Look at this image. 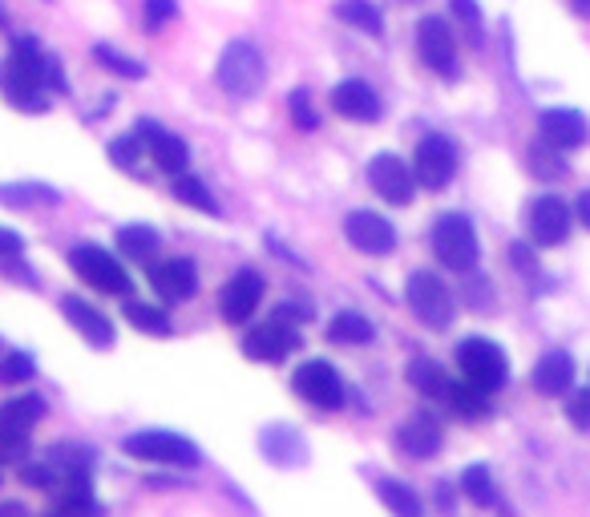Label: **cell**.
Returning <instances> with one entry per match:
<instances>
[{
  "label": "cell",
  "instance_id": "6da1fadb",
  "mask_svg": "<svg viewBox=\"0 0 590 517\" xmlns=\"http://www.w3.org/2000/svg\"><path fill=\"white\" fill-rule=\"evenodd\" d=\"M45 61L49 53L36 45L33 36L12 41V53L0 61V94L12 109H21V114H45L49 109Z\"/></svg>",
  "mask_w": 590,
  "mask_h": 517
},
{
  "label": "cell",
  "instance_id": "4fadbf2b",
  "mask_svg": "<svg viewBox=\"0 0 590 517\" xmlns=\"http://www.w3.org/2000/svg\"><path fill=\"white\" fill-rule=\"evenodd\" d=\"M368 187L377 190L389 207H409L417 199V178L413 166L404 162L401 154H377L368 162Z\"/></svg>",
  "mask_w": 590,
  "mask_h": 517
},
{
  "label": "cell",
  "instance_id": "9c48e42d",
  "mask_svg": "<svg viewBox=\"0 0 590 517\" xmlns=\"http://www.w3.org/2000/svg\"><path fill=\"white\" fill-rule=\"evenodd\" d=\"M457 162L461 154L457 146H453V138H445V134H429V138L417 141V154H413V178L417 187L425 190H445L453 178H457Z\"/></svg>",
  "mask_w": 590,
  "mask_h": 517
},
{
  "label": "cell",
  "instance_id": "f35d334b",
  "mask_svg": "<svg viewBox=\"0 0 590 517\" xmlns=\"http://www.w3.org/2000/svg\"><path fill=\"white\" fill-rule=\"evenodd\" d=\"M143 138L138 134H130V138H114L109 141V162L118 166V170H138V162H143Z\"/></svg>",
  "mask_w": 590,
  "mask_h": 517
},
{
  "label": "cell",
  "instance_id": "e575fe53",
  "mask_svg": "<svg viewBox=\"0 0 590 517\" xmlns=\"http://www.w3.org/2000/svg\"><path fill=\"white\" fill-rule=\"evenodd\" d=\"M377 494H380V502L392 509V514H401V517H417L421 514V497L409 489V485H401V482H380L377 485Z\"/></svg>",
  "mask_w": 590,
  "mask_h": 517
},
{
  "label": "cell",
  "instance_id": "d6a6232c",
  "mask_svg": "<svg viewBox=\"0 0 590 517\" xmlns=\"http://www.w3.org/2000/svg\"><path fill=\"white\" fill-rule=\"evenodd\" d=\"M158 231L154 226H146V223H130V226H122L118 231V247H122V255H130V258H138V263H146V258L158 251Z\"/></svg>",
  "mask_w": 590,
  "mask_h": 517
},
{
  "label": "cell",
  "instance_id": "1f68e13d",
  "mask_svg": "<svg viewBox=\"0 0 590 517\" xmlns=\"http://www.w3.org/2000/svg\"><path fill=\"white\" fill-rule=\"evenodd\" d=\"M409 384H413L421 397H433V400H445V392H449L445 368L433 365V360H425V356L409 365Z\"/></svg>",
  "mask_w": 590,
  "mask_h": 517
},
{
  "label": "cell",
  "instance_id": "4dcf8cb0",
  "mask_svg": "<svg viewBox=\"0 0 590 517\" xmlns=\"http://www.w3.org/2000/svg\"><path fill=\"white\" fill-rule=\"evenodd\" d=\"M126 324H134V328L146 331V336H158V340H166V336L175 331V324H170V316H166L162 307L138 304V299H126Z\"/></svg>",
  "mask_w": 590,
  "mask_h": 517
},
{
  "label": "cell",
  "instance_id": "d6986e66",
  "mask_svg": "<svg viewBox=\"0 0 590 517\" xmlns=\"http://www.w3.org/2000/svg\"><path fill=\"white\" fill-rule=\"evenodd\" d=\"M538 134H542L550 146H558V150H579V146H587L590 138V122L582 118L579 109H567V106H555V109H542L538 114Z\"/></svg>",
  "mask_w": 590,
  "mask_h": 517
},
{
  "label": "cell",
  "instance_id": "7a4b0ae2",
  "mask_svg": "<svg viewBox=\"0 0 590 517\" xmlns=\"http://www.w3.org/2000/svg\"><path fill=\"white\" fill-rule=\"evenodd\" d=\"M304 319H307V307L304 312L292 304L275 307L272 319L247 328V336H243L247 360H255V365H284L287 356L299 348V324H304Z\"/></svg>",
  "mask_w": 590,
  "mask_h": 517
},
{
  "label": "cell",
  "instance_id": "ba28073f",
  "mask_svg": "<svg viewBox=\"0 0 590 517\" xmlns=\"http://www.w3.org/2000/svg\"><path fill=\"white\" fill-rule=\"evenodd\" d=\"M70 267L77 271V279L89 283L94 292H106V295H130L134 292L126 267H122L118 258L109 255L106 247H97V243H82V247H73Z\"/></svg>",
  "mask_w": 590,
  "mask_h": 517
},
{
  "label": "cell",
  "instance_id": "7c38bea8",
  "mask_svg": "<svg viewBox=\"0 0 590 517\" xmlns=\"http://www.w3.org/2000/svg\"><path fill=\"white\" fill-rule=\"evenodd\" d=\"M292 388H295V397L307 400L312 409L331 412L344 404V380L328 360H304V365L295 368Z\"/></svg>",
  "mask_w": 590,
  "mask_h": 517
},
{
  "label": "cell",
  "instance_id": "8d00e7d4",
  "mask_svg": "<svg viewBox=\"0 0 590 517\" xmlns=\"http://www.w3.org/2000/svg\"><path fill=\"white\" fill-rule=\"evenodd\" d=\"M449 4H453V17H457L465 36H470V45L482 49L485 45V17H482V9H477V0H449Z\"/></svg>",
  "mask_w": 590,
  "mask_h": 517
},
{
  "label": "cell",
  "instance_id": "603a6c76",
  "mask_svg": "<svg viewBox=\"0 0 590 517\" xmlns=\"http://www.w3.org/2000/svg\"><path fill=\"white\" fill-rule=\"evenodd\" d=\"M397 449H401L404 457H413V461H429V457H438L441 453V429L429 416H409V421L397 429Z\"/></svg>",
  "mask_w": 590,
  "mask_h": 517
},
{
  "label": "cell",
  "instance_id": "8fae6325",
  "mask_svg": "<svg viewBox=\"0 0 590 517\" xmlns=\"http://www.w3.org/2000/svg\"><path fill=\"white\" fill-rule=\"evenodd\" d=\"M36 421H45V400L41 397L29 392V397L4 400L0 404V457H21Z\"/></svg>",
  "mask_w": 590,
  "mask_h": 517
},
{
  "label": "cell",
  "instance_id": "3957f363",
  "mask_svg": "<svg viewBox=\"0 0 590 517\" xmlns=\"http://www.w3.org/2000/svg\"><path fill=\"white\" fill-rule=\"evenodd\" d=\"M429 247L433 255L445 263L449 271H461V275H473L477 271V258H482V243H477V231L465 214L449 211L441 214L433 231H429Z\"/></svg>",
  "mask_w": 590,
  "mask_h": 517
},
{
  "label": "cell",
  "instance_id": "7bdbcfd3",
  "mask_svg": "<svg viewBox=\"0 0 590 517\" xmlns=\"http://www.w3.org/2000/svg\"><path fill=\"white\" fill-rule=\"evenodd\" d=\"M21 477H24V485H33V489L57 485V469H53V465H24Z\"/></svg>",
  "mask_w": 590,
  "mask_h": 517
},
{
  "label": "cell",
  "instance_id": "e0dca14e",
  "mask_svg": "<svg viewBox=\"0 0 590 517\" xmlns=\"http://www.w3.org/2000/svg\"><path fill=\"white\" fill-rule=\"evenodd\" d=\"M134 134L143 138L150 162L158 166V170H166V175H182V170L190 166V146L178 138V134H170L166 126H158V122L143 118L138 126H134Z\"/></svg>",
  "mask_w": 590,
  "mask_h": 517
},
{
  "label": "cell",
  "instance_id": "83f0119b",
  "mask_svg": "<svg viewBox=\"0 0 590 517\" xmlns=\"http://www.w3.org/2000/svg\"><path fill=\"white\" fill-rule=\"evenodd\" d=\"M377 328H372V319L360 316V312H336L328 324V340L331 344H372Z\"/></svg>",
  "mask_w": 590,
  "mask_h": 517
},
{
  "label": "cell",
  "instance_id": "b9f144b4",
  "mask_svg": "<svg viewBox=\"0 0 590 517\" xmlns=\"http://www.w3.org/2000/svg\"><path fill=\"white\" fill-rule=\"evenodd\" d=\"M143 17L146 29H162L166 21L178 17V0H143Z\"/></svg>",
  "mask_w": 590,
  "mask_h": 517
},
{
  "label": "cell",
  "instance_id": "44dd1931",
  "mask_svg": "<svg viewBox=\"0 0 590 517\" xmlns=\"http://www.w3.org/2000/svg\"><path fill=\"white\" fill-rule=\"evenodd\" d=\"M61 312H65L73 331H77L89 348H97V352L114 348V340H118V336H114V324H109L94 304H85V299H77V295H65V299H61Z\"/></svg>",
  "mask_w": 590,
  "mask_h": 517
},
{
  "label": "cell",
  "instance_id": "ac0fdd59",
  "mask_svg": "<svg viewBox=\"0 0 590 517\" xmlns=\"http://www.w3.org/2000/svg\"><path fill=\"white\" fill-rule=\"evenodd\" d=\"M150 287L166 304H187L199 292V267L190 258H162L150 267Z\"/></svg>",
  "mask_w": 590,
  "mask_h": 517
},
{
  "label": "cell",
  "instance_id": "d4e9b609",
  "mask_svg": "<svg viewBox=\"0 0 590 517\" xmlns=\"http://www.w3.org/2000/svg\"><path fill=\"white\" fill-rule=\"evenodd\" d=\"M61 194L49 182H0V207L33 211V207H57Z\"/></svg>",
  "mask_w": 590,
  "mask_h": 517
},
{
  "label": "cell",
  "instance_id": "d590c367",
  "mask_svg": "<svg viewBox=\"0 0 590 517\" xmlns=\"http://www.w3.org/2000/svg\"><path fill=\"white\" fill-rule=\"evenodd\" d=\"M94 57L106 65L109 73H118V77H126V82H143L146 77V65L143 61L126 57V53H118L114 45H94Z\"/></svg>",
  "mask_w": 590,
  "mask_h": 517
},
{
  "label": "cell",
  "instance_id": "cb8c5ba5",
  "mask_svg": "<svg viewBox=\"0 0 590 517\" xmlns=\"http://www.w3.org/2000/svg\"><path fill=\"white\" fill-rule=\"evenodd\" d=\"M534 388L542 397H567L575 388V356L570 352H546L534 365Z\"/></svg>",
  "mask_w": 590,
  "mask_h": 517
},
{
  "label": "cell",
  "instance_id": "8992f818",
  "mask_svg": "<svg viewBox=\"0 0 590 517\" xmlns=\"http://www.w3.org/2000/svg\"><path fill=\"white\" fill-rule=\"evenodd\" d=\"M126 453L138 461H154V465H170V469H194L202 461L199 445L187 441L178 433H166V429H146V433H130L126 436Z\"/></svg>",
  "mask_w": 590,
  "mask_h": 517
},
{
  "label": "cell",
  "instance_id": "bcb514c9",
  "mask_svg": "<svg viewBox=\"0 0 590 517\" xmlns=\"http://www.w3.org/2000/svg\"><path fill=\"white\" fill-rule=\"evenodd\" d=\"M575 219H579V223L590 231V190H582L579 202H575Z\"/></svg>",
  "mask_w": 590,
  "mask_h": 517
},
{
  "label": "cell",
  "instance_id": "836d02e7",
  "mask_svg": "<svg viewBox=\"0 0 590 517\" xmlns=\"http://www.w3.org/2000/svg\"><path fill=\"white\" fill-rule=\"evenodd\" d=\"M461 494L470 497L473 506H497V489H494V477H489V469L485 465H470V469L461 473Z\"/></svg>",
  "mask_w": 590,
  "mask_h": 517
},
{
  "label": "cell",
  "instance_id": "277c9868",
  "mask_svg": "<svg viewBox=\"0 0 590 517\" xmlns=\"http://www.w3.org/2000/svg\"><path fill=\"white\" fill-rule=\"evenodd\" d=\"M263 77H267V65H263V53L251 41H231L219 65H214V82L231 97H251L263 85Z\"/></svg>",
  "mask_w": 590,
  "mask_h": 517
},
{
  "label": "cell",
  "instance_id": "7dc6e473",
  "mask_svg": "<svg viewBox=\"0 0 590 517\" xmlns=\"http://www.w3.org/2000/svg\"><path fill=\"white\" fill-rule=\"evenodd\" d=\"M570 9L582 12V17H590V0H570Z\"/></svg>",
  "mask_w": 590,
  "mask_h": 517
},
{
  "label": "cell",
  "instance_id": "74e56055",
  "mask_svg": "<svg viewBox=\"0 0 590 517\" xmlns=\"http://www.w3.org/2000/svg\"><path fill=\"white\" fill-rule=\"evenodd\" d=\"M36 377V365L29 352H9L0 360V384H29Z\"/></svg>",
  "mask_w": 590,
  "mask_h": 517
},
{
  "label": "cell",
  "instance_id": "4316f807",
  "mask_svg": "<svg viewBox=\"0 0 590 517\" xmlns=\"http://www.w3.org/2000/svg\"><path fill=\"white\" fill-rule=\"evenodd\" d=\"M526 170H530L538 182H558V178H567V162H562V150L550 146L546 138H538L526 150Z\"/></svg>",
  "mask_w": 590,
  "mask_h": 517
},
{
  "label": "cell",
  "instance_id": "7402d4cb",
  "mask_svg": "<svg viewBox=\"0 0 590 517\" xmlns=\"http://www.w3.org/2000/svg\"><path fill=\"white\" fill-rule=\"evenodd\" d=\"M260 445H263V457L272 461V465H280V469H295V465H304L307 461V441L295 433L292 424H272V429H263Z\"/></svg>",
  "mask_w": 590,
  "mask_h": 517
},
{
  "label": "cell",
  "instance_id": "2e32d148",
  "mask_svg": "<svg viewBox=\"0 0 590 517\" xmlns=\"http://www.w3.org/2000/svg\"><path fill=\"white\" fill-rule=\"evenodd\" d=\"M260 299H263V275L243 267L223 283V292H219V316L239 328V324H247V319L255 316Z\"/></svg>",
  "mask_w": 590,
  "mask_h": 517
},
{
  "label": "cell",
  "instance_id": "ffe728a7",
  "mask_svg": "<svg viewBox=\"0 0 590 517\" xmlns=\"http://www.w3.org/2000/svg\"><path fill=\"white\" fill-rule=\"evenodd\" d=\"M328 102L348 122H380V114H384V102L377 97V89L368 82H360V77H348V82L336 85Z\"/></svg>",
  "mask_w": 590,
  "mask_h": 517
},
{
  "label": "cell",
  "instance_id": "f1b7e54d",
  "mask_svg": "<svg viewBox=\"0 0 590 517\" xmlns=\"http://www.w3.org/2000/svg\"><path fill=\"white\" fill-rule=\"evenodd\" d=\"M178 202H187V207H194V211H202V214H219L223 207H219V199L211 194V187L202 182V178H194V175H175V190H170Z\"/></svg>",
  "mask_w": 590,
  "mask_h": 517
},
{
  "label": "cell",
  "instance_id": "5b68a950",
  "mask_svg": "<svg viewBox=\"0 0 590 517\" xmlns=\"http://www.w3.org/2000/svg\"><path fill=\"white\" fill-rule=\"evenodd\" d=\"M404 299L413 307V316L433 331H445L457 316V304H453V292L445 287L441 275L433 271H413L409 283H404Z\"/></svg>",
  "mask_w": 590,
  "mask_h": 517
},
{
  "label": "cell",
  "instance_id": "30bf717a",
  "mask_svg": "<svg viewBox=\"0 0 590 517\" xmlns=\"http://www.w3.org/2000/svg\"><path fill=\"white\" fill-rule=\"evenodd\" d=\"M417 57L425 70H433L441 82H457L461 65H457V36L449 33V24L441 17H421L417 24Z\"/></svg>",
  "mask_w": 590,
  "mask_h": 517
},
{
  "label": "cell",
  "instance_id": "f6af8a7d",
  "mask_svg": "<svg viewBox=\"0 0 590 517\" xmlns=\"http://www.w3.org/2000/svg\"><path fill=\"white\" fill-rule=\"evenodd\" d=\"M509 255H514V267H518V271H534V267H538V263H534V251L526 247V243H514V247H509Z\"/></svg>",
  "mask_w": 590,
  "mask_h": 517
},
{
  "label": "cell",
  "instance_id": "484cf974",
  "mask_svg": "<svg viewBox=\"0 0 590 517\" xmlns=\"http://www.w3.org/2000/svg\"><path fill=\"white\" fill-rule=\"evenodd\" d=\"M331 12H336V21L352 24V29H360V33L384 36V12H380L372 0H336Z\"/></svg>",
  "mask_w": 590,
  "mask_h": 517
},
{
  "label": "cell",
  "instance_id": "c3c4849f",
  "mask_svg": "<svg viewBox=\"0 0 590 517\" xmlns=\"http://www.w3.org/2000/svg\"><path fill=\"white\" fill-rule=\"evenodd\" d=\"M0 24H4V9H0Z\"/></svg>",
  "mask_w": 590,
  "mask_h": 517
},
{
  "label": "cell",
  "instance_id": "ab89813d",
  "mask_svg": "<svg viewBox=\"0 0 590 517\" xmlns=\"http://www.w3.org/2000/svg\"><path fill=\"white\" fill-rule=\"evenodd\" d=\"M287 109H292L295 129H304V134L319 129V114H316V106H312V94H307V89H292V97H287Z\"/></svg>",
  "mask_w": 590,
  "mask_h": 517
},
{
  "label": "cell",
  "instance_id": "52a82bcc",
  "mask_svg": "<svg viewBox=\"0 0 590 517\" xmlns=\"http://www.w3.org/2000/svg\"><path fill=\"white\" fill-rule=\"evenodd\" d=\"M453 356H457L461 380H470V384L485 388V392H497V388L509 380L506 352H502L494 340H485V336H470V340H461Z\"/></svg>",
  "mask_w": 590,
  "mask_h": 517
},
{
  "label": "cell",
  "instance_id": "ee69618b",
  "mask_svg": "<svg viewBox=\"0 0 590 517\" xmlns=\"http://www.w3.org/2000/svg\"><path fill=\"white\" fill-rule=\"evenodd\" d=\"M24 251V239L17 235V231H4V226H0V258H17Z\"/></svg>",
  "mask_w": 590,
  "mask_h": 517
},
{
  "label": "cell",
  "instance_id": "60d3db41",
  "mask_svg": "<svg viewBox=\"0 0 590 517\" xmlns=\"http://www.w3.org/2000/svg\"><path fill=\"white\" fill-rule=\"evenodd\" d=\"M567 416L579 433H590V388H570L567 392Z\"/></svg>",
  "mask_w": 590,
  "mask_h": 517
},
{
  "label": "cell",
  "instance_id": "9a60e30c",
  "mask_svg": "<svg viewBox=\"0 0 590 517\" xmlns=\"http://www.w3.org/2000/svg\"><path fill=\"white\" fill-rule=\"evenodd\" d=\"M344 239L360 255H392L397 251V226L377 211H352L344 219Z\"/></svg>",
  "mask_w": 590,
  "mask_h": 517
},
{
  "label": "cell",
  "instance_id": "f546056e",
  "mask_svg": "<svg viewBox=\"0 0 590 517\" xmlns=\"http://www.w3.org/2000/svg\"><path fill=\"white\" fill-rule=\"evenodd\" d=\"M445 404H453V412H461V416H485L489 412V392L470 384V380H449Z\"/></svg>",
  "mask_w": 590,
  "mask_h": 517
},
{
  "label": "cell",
  "instance_id": "5bb4252c",
  "mask_svg": "<svg viewBox=\"0 0 590 517\" xmlns=\"http://www.w3.org/2000/svg\"><path fill=\"white\" fill-rule=\"evenodd\" d=\"M570 207L558 194H542V199L530 202L526 211V226H530V239L538 247H562L570 239Z\"/></svg>",
  "mask_w": 590,
  "mask_h": 517
}]
</instances>
